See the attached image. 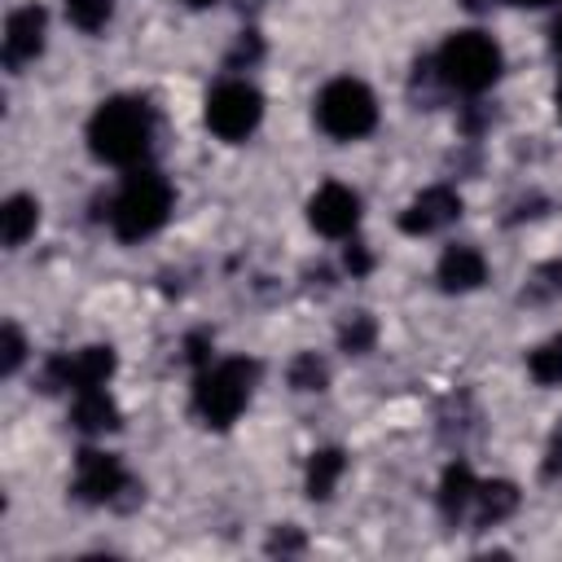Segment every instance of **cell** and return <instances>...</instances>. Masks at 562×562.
Masks as SVG:
<instances>
[{"label":"cell","mask_w":562,"mask_h":562,"mask_svg":"<svg viewBox=\"0 0 562 562\" xmlns=\"http://www.w3.org/2000/svg\"><path fill=\"white\" fill-rule=\"evenodd\" d=\"M123 487H127V470H123V461L114 452H101V448H83L79 452V465H75V496L79 501L105 505Z\"/></svg>","instance_id":"ba28073f"},{"label":"cell","mask_w":562,"mask_h":562,"mask_svg":"<svg viewBox=\"0 0 562 562\" xmlns=\"http://www.w3.org/2000/svg\"><path fill=\"white\" fill-rule=\"evenodd\" d=\"M35 224H40V202H35L31 193H13V198L0 206V237H4L9 250L22 246V241L35 233Z\"/></svg>","instance_id":"5bb4252c"},{"label":"cell","mask_w":562,"mask_h":562,"mask_svg":"<svg viewBox=\"0 0 562 562\" xmlns=\"http://www.w3.org/2000/svg\"><path fill=\"white\" fill-rule=\"evenodd\" d=\"M509 4H518V9H544V4H558V0H509Z\"/></svg>","instance_id":"83f0119b"},{"label":"cell","mask_w":562,"mask_h":562,"mask_svg":"<svg viewBox=\"0 0 562 562\" xmlns=\"http://www.w3.org/2000/svg\"><path fill=\"white\" fill-rule=\"evenodd\" d=\"M465 4H470V9H483V4H487V0H465Z\"/></svg>","instance_id":"f546056e"},{"label":"cell","mask_w":562,"mask_h":562,"mask_svg":"<svg viewBox=\"0 0 562 562\" xmlns=\"http://www.w3.org/2000/svg\"><path fill=\"white\" fill-rule=\"evenodd\" d=\"M268 549H272V553H294V549H303V536L290 531V527H281V531L268 540Z\"/></svg>","instance_id":"484cf974"},{"label":"cell","mask_w":562,"mask_h":562,"mask_svg":"<svg viewBox=\"0 0 562 562\" xmlns=\"http://www.w3.org/2000/svg\"><path fill=\"white\" fill-rule=\"evenodd\" d=\"M373 338H378V325H373V316H364V312H356V316L338 329V342H342V351H351V356H364V351L373 347Z\"/></svg>","instance_id":"ffe728a7"},{"label":"cell","mask_w":562,"mask_h":562,"mask_svg":"<svg viewBox=\"0 0 562 562\" xmlns=\"http://www.w3.org/2000/svg\"><path fill=\"white\" fill-rule=\"evenodd\" d=\"M307 220H312V228L325 233V237H347V233L360 224V198H356L347 184L329 180V184H321V189L312 193Z\"/></svg>","instance_id":"9c48e42d"},{"label":"cell","mask_w":562,"mask_h":562,"mask_svg":"<svg viewBox=\"0 0 562 562\" xmlns=\"http://www.w3.org/2000/svg\"><path fill=\"white\" fill-rule=\"evenodd\" d=\"M474 492H479L474 470H470L465 461H452V465L443 470V479H439V509H443L448 518H461V514L474 505Z\"/></svg>","instance_id":"9a60e30c"},{"label":"cell","mask_w":562,"mask_h":562,"mask_svg":"<svg viewBox=\"0 0 562 562\" xmlns=\"http://www.w3.org/2000/svg\"><path fill=\"white\" fill-rule=\"evenodd\" d=\"M316 119L334 140H360L378 123V101L360 79H329L316 97Z\"/></svg>","instance_id":"5b68a950"},{"label":"cell","mask_w":562,"mask_h":562,"mask_svg":"<svg viewBox=\"0 0 562 562\" xmlns=\"http://www.w3.org/2000/svg\"><path fill=\"white\" fill-rule=\"evenodd\" d=\"M474 501H479V527H492V522H505V518L518 509V487L505 483V479H496V483H479Z\"/></svg>","instance_id":"e0dca14e"},{"label":"cell","mask_w":562,"mask_h":562,"mask_svg":"<svg viewBox=\"0 0 562 562\" xmlns=\"http://www.w3.org/2000/svg\"><path fill=\"white\" fill-rule=\"evenodd\" d=\"M44 48V9L40 4H22L9 13L4 22V66L18 70L26 61H35Z\"/></svg>","instance_id":"8fae6325"},{"label":"cell","mask_w":562,"mask_h":562,"mask_svg":"<svg viewBox=\"0 0 562 562\" xmlns=\"http://www.w3.org/2000/svg\"><path fill=\"white\" fill-rule=\"evenodd\" d=\"M22 356H26V342H22L18 325H4V329H0V373H4V378L18 373Z\"/></svg>","instance_id":"7402d4cb"},{"label":"cell","mask_w":562,"mask_h":562,"mask_svg":"<svg viewBox=\"0 0 562 562\" xmlns=\"http://www.w3.org/2000/svg\"><path fill=\"white\" fill-rule=\"evenodd\" d=\"M149 136H154V119L145 110V101L136 97H110L97 105L92 123H88V145L101 162H114V167H127L136 158H145L149 149Z\"/></svg>","instance_id":"6da1fadb"},{"label":"cell","mask_w":562,"mask_h":562,"mask_svg":"<svg viewBox=\"0 0 562 562\" xmlns=\"http://www.w3.org/2000/svg\"><path fill=\"white\" fill-rule=\"evenodd\" d=\"M206 347H211V338H206V334H193V338L184 342V356H189L193 364H206Z\"/></svg>","instance_id":"4316f807"},{"label":"cell","mask_w":562,"mask_h":562,"mask_svg":"<svg viewBox=\"0 0 562 562\" xmlns=\"http://www.w3.org/2000/svg\"><path fill=\"white\" fill-rule=\"evenodd\" d=\"M259 53H263V44H259V35H255V31H241V40H237V48L228 53V66H233V70H241V61L250 66V61H255Z\"/></svg>","instance_id":"603a6c76"},{"label":"cell","mask_w":562,"mask_h":562,"mask_svg":"<svg viewBox=\"0 0 562 562\" xmlns=\"http://www.w3.org/2000/svg\"><path fill=\"white\" fill-rule=\"evenodd\" d=\"M263 119V97L246 79H224L206 97V127L220 140H246Z\"/></svg>","instance_id":"8992f818"},{"label":"cell","mask_w":562,"mask_h":562,"mask_svg":"<svg viewBox=\"0 0 562 562\" xmlns=\"http://www.w3.org/2000/svg\"><path fill=\"white\" fill-rule=\"evenodd\" d=\"M184 4H189V9H206L211 0H184Z\"/></svg>","instance_id":"f1b7e54d"},{"label":"cell","mask_w":562,"mask_h":562,"mask_svg":"<svg viewBox=\"0 0 562 562\" xmlns=\"http://www.w3.org/2000/svg\"><path fill=\"white\" fill-rule=\"evenodd\" d=\"M342 470H347L342 448H321V452H312V461H307V496H312V501H329L334 487H338V479H342Z\"/></svg>","instance_id":"2e32d148"},{"label":"cell","mask_w":562,"mask_h":562,"mask_svg":"<svg viewBox=\"0 0 562 562\" xmlns=\"http://www.w3.org/2000/svg\"><path fill=\"white\" fill-rule=\"evenodd\" d=\"M250 386H255V360H241V356L220 360L215 369H202L193 386V404L206 426H233L250 400Z\"/></svg>","instance_id":"277c9868"},{"label":"cell","mask_w":562,"mask_h":562,"mask_svg":"<svg viewBox=\"0 0 562 562\" xmlns=\"http://www.w3.org/2000/svg\"><path fill=\"white\" fill-rule=\"evenodd\" d=\"M114 13V0H66V18L79 26V31H101Z\"/></svg>","instance_id":"d6986e66"},{"label":"cell","mask_w":562,"mask_h":562,"mask_svg":"<svg viewBox=\"0 0 562 562\" xmlns=\"http://www.w3.org/2000/svg\"><path fill=\"white\" fill-rule=\"evenodd\" d=\"M457 215H461V198H457L448 184H430V189H422V193L404 206L400 228H404L408 237H426V233H439L443 224H452Z\"/></svg>","instance_id":"30bf717a"},{"label":"cell","mask_w":562,"mask_h":562,"mask_svg":"<svg viewBox=\"0 0 562 562\" xmlns=\"http://www.w3.org/2000/svg\"><path fill=\"white\" fill-rule=\"evenodd\" d=\"M171 215V189L158 171H132L110 206V224L123 241H140L149 233H158Z\"/></svg>","instance_id":"7a4b0ae2"},{"label":"cell","mask_w":562,"mask_h":562,"mask_svg":"<svg viewBox=\"0 0 562 562\" xmlns=\"http://www.w3.org/2000/svg\"><path fill=\"white\" fill-rule=\"evenodd\" d=\"M549 479H558L562 474V426L553 430V439H549V448H544V465H540Z\"/></svg>","instance_id":"d4e9b609"},{"label":"cell","mask_w":562,"mask_h":562,"mask_svg":"<svg viewBox=\"0 0 562 562\" xmlns=\"http://www.w3.org/2000/svg\"><path fill=\"white\" fill-rule=\"evenodd\" d=\"M527 369H531V378H536L540 386H562V334L544 338V342L531 351Z\"/></svg>","instance_id":"ac0fdd59"},{"label":"cell","mask_w":562,"mask_h":562,"mask_svg":"<svg viewBox=\"0 0 562 562\" xmlns=\"http://www.w3.org/2000/svg\"><path fill=\"white\" fill-rule=\"evenodd\" d=\"M342 263H347V272H351V277H364V272L373 268V255H369L360 241H351V246H347V255H342Z\"/></svg>","instance_id":"cb8c5ba5"},{"label":"cell","mask_w":562,"mask_h":562,"mask_svg":"<svg viewBox=\"0 0 562 562\" xmlns=\"http://www.w3.org/2000/svg\"><path fill=\"white\" fill-rule=\"evenodd\" d=\"M70 422H75L83 435H105V430H119L123 413H119V404H114L101 386H92V391H75Z\"/></svg>","instance_id":"4fadbf2b"},{"label":"cell","mask_w":562,"mask_h":562,"mask_svg":"<svg viewBox=\"0 0 562 562\" xmlns=\"http://www.w3.org/2000/svg\"><path fill=\"white\" fill-rule=\"evenodd\" d=\"M114 373V347H83L75 356H57L48 360L44 369V382L48 391L53 386H75V391H92V386H105V378Z\"/></svg>","instance_id":"52a82bcc"},{"label":"cell","mask_w":562,"mask_h":562,"mask_svg":"<svg viewBox=\"0 0 562 562\" xmlns=\"http://www.w3.org/2000/svg\"><path fill=\"white\" fill-rule=\"evenodd\" d=\"M487 281V263L474 246H448L439 255V285L452 290V294H465V290H479Z\"/></svg>","instance_id":"7c38bea8"},{"label":"cell","mask_w":562,"mask_h":562,"mask_svg":"<svg viewBox=\"0 0 562 562\" xmlns=\"http://www.w3.org/2000/svg\"><path fill=\"white\" fill-rule=\"evenodd\" d=\"M325 364L312 356V351H303V356H294V364H290V386L294 391H325Z\"/></svg>","instance_id":"44dd1931"},{"label":"cell","mask_w":562,"mask_h":562,"mask_svg":"<svg viewBox=\"0 0 562 562\" xmlns=\"http://www.w3.org/2000/svg\"><path fill=\"white\" fill-rule=\"evenodd\" d=\"M439 75L457 92H483L501 75V48L483 31H457L439 48Z\"/></svg>","instance_id":"3957f363"},{"label":"cell","mask_w":562,"mask_h":562,"mask_svg":"<svg viewBox=\"0 0 562 562\" xmlns=\"http://www.w3.org/2000/svg\"><path fill=\"white\" fill-rule=\"evenodd\" d=\"M558 114H562V92H558Z\"/></svg>","instance_id":"4dcf8cb0"}]
</instances>
